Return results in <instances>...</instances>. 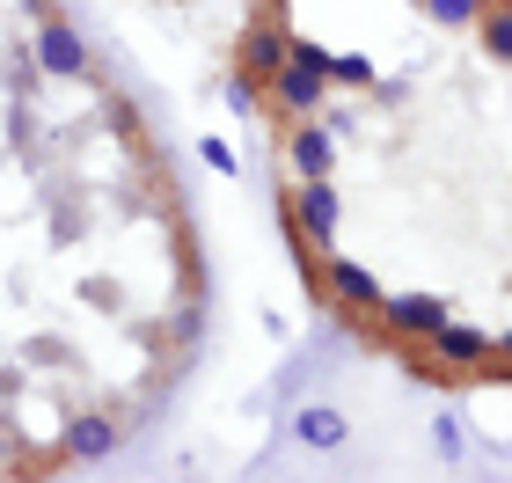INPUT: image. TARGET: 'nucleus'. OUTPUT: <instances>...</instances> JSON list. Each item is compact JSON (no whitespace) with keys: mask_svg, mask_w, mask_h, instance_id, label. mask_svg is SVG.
Listing matches in <instances>:
<instances>
[{"mask_svg":"<svg viewBox=\"0 0 512 483\" xmlns=\"http://www.w3.org/2000/svg\"><path fill=\"white\" fill-rule=\"evenodd\" d=\"M425 344H432V366H439V374H483V366H498V344L483 337V330H469V322H454V315L439 322Z\"/></svg>","mask_w":512,"mask_h":483,"instance_id":"nucleus-1","label":"nucleus"},{"mask_svg":"<svg viewBox=\"0 0 512 483\" xmlns=\"http://www.w3.org/2000/svg\"><path fill=\"white\" fill-rule=\"evenodd\" d=\"M337 220H344L337 183H330V176H300V191H293V235H300V242H330Z\"/></svg>","mask_w":512,"mask_h":483,"instance_id":"nucleus-2","label":"nucleus"},{"mask_svg":"<svg viewBox=\"0 0 512 483\" xmlns=\"http://www.w3.org/2000/svg\"><path fill=\"white\" fill-rule=\"evenodd\" d=\"M381 322L395 337H410V344H425L439 322H447V301H439V293H381V308H374Z\"/></svg>","mask_w":512,"mask_h":483,"instance_id":"nucleus-3","label":"nucleus"},{"mask_svg":"<svg viewBox=\"0 0 512 483\" xmlns=\"http://www.w3.org/2000/svg\"><path fill=\"white\" fill-rule=\"evenodd\" d=\"M271 96L286 118H315L322 103H330V74H308V66H278L271 74Z\"/></svg>","mask_w":512,"mask_h":483,"instance_id":"nucleus-4","label":"nucleus"},{"mask_svg":"<svg viewBox=\"0 0 512 483\" xmlns=\"http://www.w3.org/2000/svg\"><path fill=\"white\" fill-rule=\"evenodd\" d=\"M286 44H293V30H286V22H256V30L242 37V74L271 88V74L286 66Z\"/></svg>","mask_w":512,"mask_h":483,"instance_id":"nucleus-5","label":"nucleus"},{"mask_svg":"<svg viewBox=\"0 0 512 483\" xmlns=\"http://www.w3.org/2000/svg\"><path fill=\"white\" fill-rule=\"evenodd\" d=\"M286 169H293V176H330V169H337V147H330V125H315V118H300V125H293V140H286Z\"/></svg>","mask_w":512,"mask_h":483,"instance_id":"nucleus-6","label":"nucleus"},{"mask_svg":"<svg viewBox=\"0 0 512 483\" xmlns=\"http://www.w3.org/2000/svg\"><path fill=\"white\" fill-rule=\"evenodd\" d=\"M37 66H44V74H66V81H74V74H88V52H81V37L66 30L59 15H44V30H37Z\"/></svg>","mask_w":512,"mask_h":483,"instance_id":"nucleus-7","label":"nucleus"},{"mask_svg":"<svg viewBox=\"0 0 512 483\" xmlns=\"http://www.w3.org/2000/svg\"><path fill=\"white\" fill-rule=\"evenodd\" d=\"M322 279H330V293L344 308H359V315H374L381 308V279L366 264H352V257H330V271H322Z\"/></svg>","mask_w":512,"mask_h":483,"instance_id":"nucleus-8","label":"nucleus"},{"mask_svg":"<svg viewBox=\"0 0 512 483\" xmlns=\"http://www.w3.org/2000/svg\"><path fill=\"white\" fill-rule=\"evenodd\" d=\"M66 454H74V462H103V454H118V425L88 410V418L66 425Z\"/></svg>","mask_w":512,"mask_h":483,"instance_id":"nucleus-9","label":"nucleus"},{"mask_svg":"<svg viewBox=\"0 0 512 483\" xmlns=\"http://www.w3.org/2000/svg\"><path fill=\"white\" fill-rule=\"evenodd\" d=\"M476 37H483V52H491L498 66H512V0H483Z\"/></svg>","mask_w":512,"mask_h":483,"instance_id":"nucleus-10","label":"nucleus"},{"mask_svg":"<svg viewBox=\"0 0 512 483\" xmlns=\"http://www.w3.org/2000/svg\"><path fill=\"white\" fill-rule=\"evenodd\" d=\"M293 432H300L308 447H344V432H352V425H344V410H330V403H308V410L293 418Z\"/></svg>","mask_w":512,"mask_h":483,"instance_id":"nucleus-11","label":"nucleus"},{"mask_svg":"<svg viewBox=\"0 0 512 483\" xmlns=\"http://www.w3.org/2000/svg\"><path fill=\"white\" fill-rule=\"evenodd\" d=\"M227 110H235V118H256V110H264V81H249L235 66V81H227Z\"/></svg>","mask_w":512,"mask_h":483,"instance_id":"nucleus-12","label":"nucleus"},{"mask_svg":"<svg viewBox=\"0 0 512 483\" xmlns=\"http://www.w3.org/2000/svg\"><path fill=\"white\" fill-rule=\"evenodd\" d=\"M432 22H447V30H476V15H483V0H425Z\"/></svg>","mask_w":512,"mask_h":483,"instance_id":"nucleus-13","label":"nucleus"},{"mask_svg":"<svg viewBox=\"0 0 512 483\" xmlns=\"http://www.w3.org/2000/svg\"><path fill=\"white\" fill-rule=\"evenodd\" d=\"M330 81H344V88H374V59L337 52V59H330Z\"/></svg>","mask_w":512,"mask_h":483,"instance_id":"nucleus-14","label":"nucleus"},{"mask_svg":"<svg viewBox=\"0 0 512 483\" xmlns=\"http://www.w3.org/2000/svg\"><path fill=\"white\" fill-rule=\"evenodd\" d=\"M330 59H337V52H322L315 37H293V44H286V66H308V74H330Z\"/></svg>","mask_w":512,"mask_h":483,"instance_id":"nucleus-15","label":"nucleus"},{"mask_svg":"<svg viewBox=\"0 0 512 483\" xmlns=\"http://www.w3.org/2000/svg\"><path fill=\"white\" fill-rule=\"evenodd\" d=\"M498 366H505V374H512V337H498Z\"/></svg>","mask_w":512,"mask_h":483,"instance_id":"nucleus-16","label":"nucleus"},{"mask_svg":"<svg viewBox=\"0 0 512 483\" xmlns=\"http://www.w3.org/2000/svg\"><path fill=\"white\" fill-rule=\"evenodd\" d=\"M410 8H425V0H410Z\"/></svg>","mask_w":512,"mask_h":483,"instance_id":"nucleus-17","label":"nucleus"}]
</instances>
